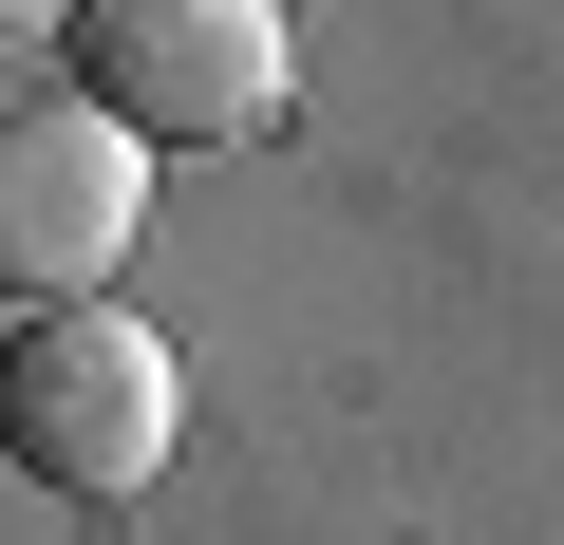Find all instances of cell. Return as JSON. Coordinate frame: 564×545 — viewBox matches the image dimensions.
<instances>
[{
	"label": "cell",
	"instance_id": "obj_1",
	"mask_svg": "<svg viewBox=\"0 0 564 545\" xmlns=\"http://www.w3.org/2000/svg\"><path fill=\"white\" fill-rule=\"evenodd\" d=\"M188 433V358L132 302H20L0 320V470L57 508H132Z\"/></svg>",
	"mask_w": 564,
	"mask_h": 545
},
{
	"label": "cell",
	"instance_id": "obj_2",
	"mask_svg": "<svg viewBox=\"0 0 564 545\" xmlns=\"http://www.w3.org/2000/svg\"><path fill=\"white\" fill-rule=\"evenodd\" d=\"M76 95L132 132V151H263L302 113V39L282 0H76Z\"/></svg>",
	"mask_w": 564,
	"mask_h": 545
},
{
	"label": "cell",
	"instance_id": "obj_3",
	"mask_svg": "<svg viewBox=\"0 0 564 545\" xmlns=\"http://www.w3.org/2000/svg\"><path fill=\"white\" fill-rule=\"evenodd\" d=\"M151 244V151L95 95L0 113V302H113V263Z\"/></svg>",
	"mask_w": 564,
	"mask_h": 545
},
{
	"label": "cell",
	"instance_id": "obj_4",
	"mask_svg": "<svg viewBox=\"0 0 564 545\" xmlns=\"http://www.w3.org/2000/svg\"><path fill=\"white\" fill-rule=\"evenodd\" d=\"M20 39H76V0H0V57H20Z\"/></svg>",
	"mask_w": 564,
	"mask_h": 545
}]
</instances>
